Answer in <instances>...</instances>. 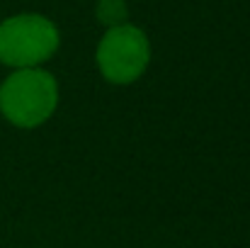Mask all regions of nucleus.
<instances>
[{
  "instance_id": "obj_1",
  "label": "nucleus",
  "mask_w": 250,
  "mask_h": 248,
  "mask_svg": "<svg viewBox=\"0 0 250 248\" xmlns=\"http://www.w3.org/2000/svg\"><path fill=\"white\" fill-rule=\"evenodd\" d=\"M59 102V88L42 68H17L0 85V112L22 129L44 124Z\"/></svg>"
},
{
  "instance_id": "obj_2",
  "label": "nucleus",
  "mask_w": 250,
  "mask_h": 248,
  "mask_svg": "<svg viewBox=\"0 0 250 248\" xmlns=\"http://www.w3.org/2000/svg\"><path fill=\"white\" fill-rule=\"evenodd\" d=\"M59 49V29L42 15H15L0 22V64L37 68Z\"/></svg>"
},
{
  "instance_id": "obj_3",
  "label": "nucleus",
  "mask_w": 250,
  "mask_h": 248,
  "mask_svg": "<svg viewBox=\"0 0 250 248\" xmlns=\"http://www.w3.org/2000/svg\"><path fill=\"white\" fill-rule=\"evenodd\" d=\"M151 59L148 37L134 24L109 27L97 46V66L109 83H131L136 81Z\"/></svg>"
},
{
  "instance_id": "obj_4",
  "label": "nucleus",
  "mask_w": 250,
  "mask_h": 248,
  "mask_svg": "<svg viewBox=\"0 0 250 248\" xmlns=\"http://www.w3.org/2000/svg\"><path fill=\"white\" fill-rule=\"evenodd\" d=\"M97 20L107 27H119L126 20L124 0H97Z\"/></svg>"
}]
</instances>
